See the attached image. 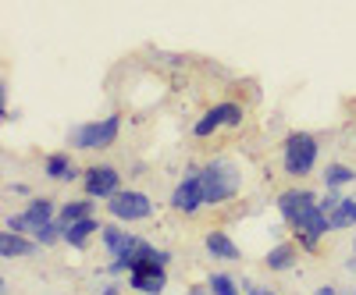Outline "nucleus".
Here are the masks:
<instances>
[{
  "mask_svg": "<svg viewBox=\"0 0 356 295\" xmlns=\"http://www.w3.org/2000/svg\"><path fill=\"white\" fill-rule=\"evenodd\" d=\"M200 185H203L207 206L221 210V206L239 199V192H243V167L235 164L232 157H225V153H214L200 167Z\"/></svg>",
  "mask_w": 356,
  "mask_h": 295,
  "instance_id": "f257e3e1",
  "label": "nucleus"
},
{
  "mask_svg": "<svg viewBox=\"0 0 356 295\" xmlns=\"http://www.w3.org/2000/svg\"><path fill=\"white\" fill-rule=\"evenodd\" d=\"M122 125H125L122 110H111L104 117H93V121L72 125L68 128L72 153H104V150H111V146H118V139H122Z\"/></svg>",
  "mask_w": 356,
  "mask_h": 295,
  "instance_id": "f03ea898",
  "label": "nucleus"
},
{
  "mask_svg": "<svg viewBox=\"0 0 356 295\" xmlns=\"http://www.w3.org/2000/svg\"><path fill=\"white\" fill-rule=\"evenodd\" d=\"M317 160H321V142L314 132H303L296 128L282 139V171L289 174V178H307V174L317 171Z\"/></svg>",
  "mask_w": 356,
  "mask_h": 295,
  "instance_id": "7ed1b4c3",
  "label": "nucleus"
},
{
  "mask_svg": "<svg viewBox=\"0 0 356 295\" xmlns=\"http://www.w3.org/2000/svg\"><path fill=\"white\" fill-rule=\"evenodd\" d=\"M246 121V103L243 100H218L211 103L200 117H196V125H193V139H211L214 132L221 128H239Z\"/></svg>",
  "mask_w": 356,
  "mask_h": 295,
  "instance_id": "20e7f679",
  "label": "nucleus"
},
{
  "mask_svg": "<svg viewBox=\"0 0 356 295\" xmlns=\"http://www.w3.org/2000/svg\"><path fill=\"white\" fill-rule=\"evenodd\" d=\"M104 210H107V217L111 221H118V224H139V221H150L157 210H154V199L146 196L143 189H118L107 203H104Z\"/></svg>",
  "mask_w": 356,
  "mask_h": 295,
  "instance_id": "39448f33",
  "label": "nucleus"
},
{
  "mask_svg": "<svg viewBox=\"0 0 356 295\" xmlns=\"http://www.w3.org/2000/svg\"><path fill=\"white\" fill-rule=\"evenodd\" d=\"M82 196L89 199H97V203H107L118 189H125L122 185V171H118V164L111 160H97V164H89L82 167Z\"/></svg>",
  "mask_w": 356,
  "mask_h": 295,
  "instance_id": "423d86ee",
  "label": "nucleus"
},
{
  "mask_svg": "<svg viewBox=\"0 0 356 295\" xmlns=\"http://www.w3.org/2000/svg\"><path fill=\"white\" fill-rule=\"evenodd\" d=\"M317 192L314 189H307V185H289V189H282L278 196H275V206H278V214H282V221L289 224V231L300 224L314 206H317Z\"/></svg>",
  "mask_w": 356,
  "mask_h": 295,
  "instance_id": "0eeeda50",
  "label": "nucleus"
},
{
  "mask_svg": "<svg viewBox=\"0 0 356 295\" xmlns=\"http://www.w3.org/2000/svg\"><path fill=\"white\" fill-rule=\"evenodd\" d=\"M168 206L175 214H182V217H196L207 199H203V185H200V174H182V178L175 182L171 196H168Z\"/></svg>",
  "mask_w": 356,
  "mask_h": 295,
  "instance_id": "6e6552de",
  "label": "nucleus"
},
{
  "mask_svg": "<svg viewBox=\"0 0 356 295\" xmlns=\"http://www.w3.org/2000/svg\"><path fill=\"white\" fill-rule=\"evenodd\" d=\"M125 278H129V288L139 292V295H164V288H168V281H171V278H168V267H164V263H157V260L136 263Z\"/></svg>",
  "mask_w": 356,
  "mask_h": 295,
  "instance_id": "1a4fd4ad",
  "label": "nucleus"
},
{
  "mask_svg": "<svg viewBox=\"0 0 356 295\" xmlns=\"http://www.w3.org/2000/svg\"><path fill=\"white\" fill-rule=\"evenodd\" d=\"M43 174L57 185H72V182H82V167L75 164L72 150H61V153H47L43 157Z\"/></svg>",
  "mask_w": 356,
  "mask_h": 295,
  "instance_id": "9d476101",
  "label": "nucleus"
},
{
  "mask_svg": "<svg viewBox=\"0 0 356 295\" xmlns=\"http://www.w3.org/2000/svg\"><path fill=\"white\" fill-rule=\"evenodd\" d=\"M203 253L211 256V260H218V263H239L243 260L239 242H235L228 231H221V228H211V231L203 235Z\"/></svg>",
  "mask_w": 356,
  "mask_h": 295,
  "instance_id": "9b49d317",
  "label": "nucleus"
},
{
  "mask_svg": "<svg viewBox=\"0 0 356 295\" xmlns=\"http://www.w3.org/2000/svg\"><path fill=\"white\" fill-rule=\"evenodd\" d=\"M300 246H296V239L289 242H275L271 249L264 253V267L271 274H285V271H296V263H300Z\"/></svg>",
  "mask_w": 356,
  "mask_h": 295,
  "instance_id": "f8f14e48",
  "label": "nucleus"
},
{
  "mask_svg": "<svg viewBox=\"0 0 356 295\" xmlns=\"http://www.w3.org/2000/svg\"><path fill=\"white\" fill-rule=\"evenodd\" d=\"M43 246L33 239V235H18V231H0V256L4 260H29V256H36Z\"/></svg>",
  "mask_w": 356,
  "mask_h": 295,
  "instance_id": "ddd939ff",
  "label": "nucleus"
},
{
  "mask_svg": "<svg viewBox=\"0 0 356 295\" xmlns=\"http://www.w3.org/2000/svg\"><path fill=\"white\" fill-rule=\"evenodd\" d=\"M100 217L93 214V217H82V221H75V224H65V246H72V249H86L89 246V239L93 235H100Z\"/></svg>",
  "mask_w": 356,
  "mask_h": 295,
  "instance_id": "4468645a",
  "label": "nucleus"
},
{
  "mask_svg": "<svg viewBox=\"0 0 356 295\" xmlns=\"http://www.w3.org/2000/svg\"><path fill=\"white\" fill-rule=\"evenodd\" d=\"M22 214L29 217V224H33V231H36V228H43L47 221L57 217V203L50 196H29V203L22 206Z\"/></svg>",
  "mask_w": 356,
  "mask_h": 295,
  "instance_id": "2eb2a0df",
  "label": "nucleus"
},
{
  "mask_svg": "<svg viewBox=\"0 0 356 295\" xmlns=\"http://www.w3.org/2000/svg\"><path fill=\"white\" fill-rule=\"evenodd\" d=\"M93 214H97V199H89V196L65 199L61 206H57V221H65V224H75L82 217H93Z\"/></svg>",
  "mask_w": 356,
  "mask_h": 295,
  "instance_id": "dca6fc26",
  "label": "nucleus"
},
{
  "mask_svg": "<svg viewBox=\"0 0 356 295\" xmlns=\"http://www.w3.org/2000/svg\"><path fill=\"white\" fill-rule=\"evenodd\" d=\"M321 182H324V189H346V185L356 182V171L349 164L335 160V164H328V167L321 171Z\"/></svg>",
  "mask_w": 356,
  "mask_h": 295,
  "instance_id": "f3484780",
  "label": "nucleus"
},
{
  "mask_svg": "<svg viewBox=\"0 0 356 295\" xmlns=\"http://www.w3.org/2000/svg\"><path fill=\"white\" fill-rule=\"evenodd\" d=\"M129 235H132V231H125L122 224H104V228H100V246H104L107 260H114L118 253L125 249V242H129Z\"/></svg>",
  "mask_w": 356,
  "mask_h": 295,
  "instance_id": "a211bd4d",
  "label": "nucleus"
},
{
  "mask_svg": "<svg viewBox=\"0 0 356 295\" xmlns=\"http://www.w3.org/2000/svg\"><path fill=\"white\" fill-rule=\"evenodd\" d=\"M332 231H353L356 228V196H342V203L328 214Z\"/></svg>",
  "mask_w": 356,
  "mask_h": 295,
  "instance_id": "6ab92c4d",
  "label": "nucleus"
},
{
  "mask_svg": "<svg viewBox=\"0 0 356 295\" xmlns=\"http://www.w3.org/2000/svg\"><path fill=\"white\" fill-rule=\"evenodd\" d=\"M292 231H307V235H317V239H324V235H332V221H328V214L321 210V203L314 206V210L296 224Z\"/></svg>",
  "mask_w": 356,
  "mask_h": 295,
  "instance_id": "aec40b11",
  "label": "nucleus"
},
{
  "mask_svg": "<svg viewBox=\"0 0 356 295\" xmlns=\"http://www.w3.org/2000/svg\"><path fill=\"white\" fill-rule=\"evenodd\" d=\"M207 288H211V295H246L243 285L235 281L228 271H211L207 274Z\"/></svg>",
  "mask_w": 356,
  "mask_h": 295,
  "instance_id": "412c9836",
  "label": "nucleus"
},
{
  "mask_svg": "<svg viewBox=\"0 0 356 295\" xmlns=\"http://www.w3.org/2000/svg\"><path fill=\"white\" fill-rule=\"evenodd\" d=\"M33 239H36L43 249L61 246V242H65V221H57V217H54V221H47L43 228H36V231H33Z\"/></svg>",
  "mask_w": 356,
  "mask_h": 295,
  "instance_id": "4be33fe9",
  "label": "nucleus"
},
{
  "mask_svg": "<svg viewBox=\"0 0 356 295\" xmlns=\"http://www.w3.org/2000/svg\"><path fill=\"white\" fill-rule=\"evenodd\" d=\"M292 239H296V246H300L307 256H321V242H324V239H317V235H307V231H292Z\"/></svg>",
  "mask_w": 356,
  "mask_h": 295,
  "instance_id": "5701e85b",
  "label": "nucleus"
},
{
  "mask_svg": "<svg viewBox=\"0 0 356 295\" xmlns=\"http://www.w3.org/2000/svg\"><path fill=\"white\" fill-rule=\"evenodd\" d=\"M4 228L8 231H18V235H33V224H29V217L18 210V214H8L4 217Z\"/></svg>",
  "mask_w": 356,
  "mask_h": 295,
  "instance_id": "b1692460",
  "label": "nucleus"
},
{
  "mask_svg": "<svg viewBox=\"0 0 356 295\" xmlns=\"http://www.w3.org/2000/svg\"><path fill=\"white\" fill-rule=\"evenodd\" d=\"M317 203H321V210H324V214H332L335 206L342 203V189H324V196H321Z\"/></svg>",
  "mask_w": 356,
  "mask_h": 295,
  "instance_id": "393cba45",
  "label": "nucleus"
},
{
  "mask_svg": "<svg viewBox=\"0 0 356 295\" xmlns=\"http://www.w3.org/2000/svg\"><path fill=\"white\" fill-rule=\"evenodd\" d=\"M4 192H8V196H33V189H29L25 182H8Z\"/></svg>",
  "mask_w": 356,
  "mask_h": 295,
  "instance_id": "a878e982",
  "label": "nucleus"
},
{
  "mask_svg": "<svg viewBox=\"0 0 356 295\" xmlns=\"http://www.w3.org/2000/svg\"><path fill=\"white\" fill-rule=\"evenodd\" d=\"M246 295H278V292H275L271 285H250V288H246Z\"/></svg>",
  "mask_w": 356,
  "mask_h": 295,
  "instance_id": "bb28decb",
  "label": "nucleus"
},
{
  "mask_svg": "<svg viewBox=\"0 0 356 295\" xmlns=\"http://www.w3.org/2000/svg\"><path fill=\"white\" fill-rule=\"evenodd\" d=\"M186 295H211V288H207V281L203 285L196 281V285H186Z\"/></svg>",
  "mask_w": 356,
  "mask_h": 295,
  "instance_id": "cd10ccee",
  "label": "nucleus"
},
{
  "mask_svg": "<svg viewBox=\"0 0 356 295\" xmlns=\"http://www.w3.org/2000/svg\"><path fill=\"white\" fill-rule=\"evenodd\" d=\"M0 117H4V121L11 125V121H18V117H22V114H18V110H15V107L8 103V107H4V114H0Z\"/></svg>",
  "mask_w": 356,
  "mask_h": 295,
  "instance_id": "c85d7f7f",
  "label": "nucleus"
},
{
  "mask_svg": "<svg viewBox=\"0 0 356 295\" xmlns=\"http://www.w3.org/2000/svg\"><path fill=\"white\" fill-rule=\"evenodd\" d=\"M314 295H342L335 285H321V288H314Z\"/></svg>",
  "mask_w": 356,
  "mask_h": 295,
  "instance_id": "c756f323",
  "label": "nucleus"
},
{
  "mask_svg": "<svg viewBox=\"0 0 356 295\" xmlns=\"http://www.w3.org/2000/svg\"><path fill=\"white\" fill-rule=\"evenodd\" d=\"M346 271H349V274H356V253H353V256L346 260Z\"/></svg>",
  "mask_w": 356,
  "mask_h": 295,
  "instance_id": "7c9ffc66",
  "label": "nucleus"
}]
</instances>
